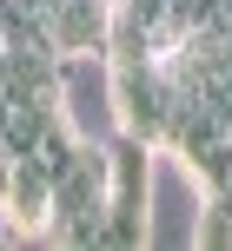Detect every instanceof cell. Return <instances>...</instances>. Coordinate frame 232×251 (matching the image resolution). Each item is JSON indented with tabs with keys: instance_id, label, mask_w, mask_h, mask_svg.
<instances>
[{
	"instance_id": "1",
	"label": "cell",
	"mask_w": 232,
	"mask_h": 251,
	"mask_svg": "<svg viewBox=\"0 0 232 251\" xmlns=\"http://www.w3.org/2000/svg\"><path fill=\"white\" fill-rule=\"evenodd\" d=\"M106 212H113V146H80L53 172V225H47V238L100 245Z\"/></svg>"
},
{
	"instance_id": "2",
	"label": "cell",
	"mask_w": 232,
	"mask_h": 251,
	"mask_svg": "<svg viewBox=\"0 0 232 251\" xmlns=\"http://www.w3.org/2000/svg\"><path fill=\"white\" fill-rule=\"evenodd\" d=\"M53 106H60V119L73 126L87 146H113V139L126 132V119H119V73H113V53H100V47L60 53Z\"/></svg>"
}]
</instances>
